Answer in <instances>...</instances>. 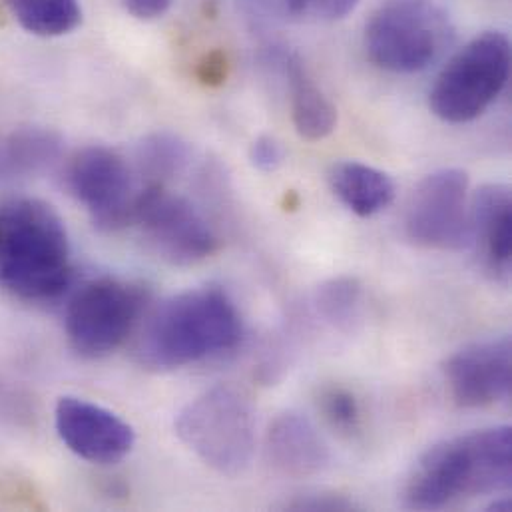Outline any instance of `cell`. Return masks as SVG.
<instances>
[{"label":"cell","instance_id":"cell-5","mask_svg":"<svg viewBox=\"0 0 512 512\" xmlns=\"http://www.w3.org/2000/svg\"><path fill=\"white\" fill-rule=\"evenodd\" d=\"M453 38V20L439 0H385L365 26L369 60L397 74L425 70Z\"/></svg>","mask_w":512,"mask_h":512},{"label":"cell","instance_id":"cell-24","mask_svg":"<svg viewBox=\"0 0 512 512\" xmlns=\"http://www.w3.org/2000/svg\"><path fill=\"white\" fill-rule=\"evenodd\" d=\"M228 56L222 50H212L208 52L202 62L198 64V78L206 86H220L228 78Z\"/></svg>","mask_w":512,"mask_h":512},{"label":"cell","instance_id":"cell-17","mask_svg":"<svg viewBox=\"0 0 512 512\" xmlns=\"http://www.w3.org/2000/svg\"><path fill=\"white\" fill-rule=\"evenodd\" d=\"M16 22L30 34L54 38L76 30L82 22L80 0H4Z\"/></svg>","mask_w":512,"mask_h":512},{"label":"cell","instance_id":"cell-29","mask_svg":"<svg viewBox=\"0 0 512 512\" xmlns=\"http://www.w3.org/2000/svg\"><path fill=\"white\" fill-rule=\"evenodd\" d=\"M511 507V499L505 497L503 501H495L489 509H491V511H511Z\"/></svg>","mask_w":512,"mask_h":512},{"label":"cell","instance_id":"cell-7","mask_svg":"<svg viewBox=\"0 0 512 512\" xmlns=\"http://www.w3.org/2000/svg\"><path fill=\"white\" fill-rule=\"evenodd\" d=\"M144 293L138 285L116 277L86 283L66 309L70 347L86 359L114 353L140 319Z\"/></svg>","mask_w":512,"mask_h":512},{"label":"cell","instance_id":"cell-27","mask_svg":"<svg viewBox=\"0 0 512 512\" xmlns=\"http://www.w3.org/2000/svg\"><path fill=\"white\" fill-rule=\"evenodd\" d=\"M18 180L12 150H10V138L8 134H0V186Z\"/></svg>","mask_w":512,"mask_h":512},{"label":"cell","instance_id":"cell-19","mask_svg":"<svg viewBox=\"0 0 512 512\" xmlns=\"http://www.w3.org/2000/svg\"><path fill=\"white\" fill-rule=\"evenodd\" d=\"M190 162V146L176 134L156 132L142 140L138 146V168L146 186H166Z\"/></svg>","mask_w":512,"mask_h":512},{"label":"cell","instance_id":"cell-25","mask_svg":"<svg viewBox=\"0 0 512 512\" xmlns=\"http://www.w3.org/2000/svg\"><path fill=\"white\" fill-rule=\"evenodd\" d=\"M359 0H309L303 14L321 20H339L355 10Z\"/></svg>","mask_w":512,"mask_h":512},{"label":"cell","instance_id":"cell-22","mask_svg":"<svg viewBox=\"0 0 512 512\" xmlns=\"http://www.w3.org/2000/svg\"><path fill=\"white\" fill-rule=\"evenodd\" d=\"M285 152L273 136H259L250 146V160L259 172H275L283 164Z\"/></svg>","mask_w":512,"mask_h":512},{"label":"cell","instance_id":"cell-28","mask_svg":"<svg viewBox=\"0 0 512 512\" xmlns=\"http://www.w3.org/2000/svg\"><path fill=\"white\" fill-rule=\"evenodd\" d=\"M307 2H309V0H285L287 8H289L293 14H303Z\"/></svg>","mask_w":512,"mask_h":512},{"label":"cell","instance_id":"cell-26","mask_svg":"<svg viewBox=\"0 0 512 512\" xmlns=\"http://www.w3.org/2000/svg\"><path fill=\"white\" fill-rule=\"evenodd\" d=\"M122 2H124V8L134 18H140V20H154L162 16L172 4V0H122Z\"/></svg>","mask_w":512,"mask_h":512},{"label":"cell","instance_id":"cell-21","mask_svg":"<svg viewBox=\"0 0 512 512\" xmlns=\"http://www.w3.org/2000/svg\"><path fill=\"white\" fill-rule=\"evenodd\" d=\"M319 409L325 421L341 435H355L361 427V407L355 395L345 387H327L319 395Z\"/></svg>","mask_w":512,"mask_h":512},{"label":"cell","instance_id":"cell-18","mask_svg":"<svg viewBox=\"0 0 512 512\" xmlns=\"http://www.w3.org/2000/svg\"><path fill=\"white\" fill-rule=\"evenodd\" d=\"M18 178L48 172L62 156V138L52 128L20 126L8 134Z\"/></svg>","mask_w":512,"mask_h":512},{"label":"cell","instance_id":"cell-3","mask_svg":"<svg viewBox=\"0 0 512 512\" xmlns=\"http://www.w3.org/2000/svg\"><path fill=\"white\" fill-rule=\"evenodd\" d=\"M72 281L70 244L62 218L36 198L0 206V289L22 301H48Z\"/></svg>","mask_w":512,"mask_h":512},{"label":"cell","instance_id":"cell-8","mask_svg":"<svg viewBox=\"0 0 512 512\" xmlns=\"http://www.w3.org/2000/svg\"><path fill=\"white\" fill-rule=\"evenodd\" d=\"M134 224L150 248L174 265H194L218 252L220 240L204 214L166 186L150 184L138 192Z\"/></svg>","mask_w":512,"mask_h":512},{"label":"cell","instance_id":"cell-2","mask_svg":"<svg viewBox=\"0 0 512 512\" xmlns=\"http://www.w3.org/2000/svg\"><path fill=\"white\" fill-rule=\"evenodd\" d=\"M242 339V319L230 295L216 287H196L166 299L144 323L136 359L156 371L180 369L234 349Z\"/></svg>","mask_w":512,"mask_h":512},{"label":"cell","instance_id":"cell-15","mask_svg":"<svg viewBox=\"0 0 512 512\" xmlns=\"http://www.w3.org/2000/svg\"><path fill=\"white\" fill-rule=\"evenodd\" d=\"M329 186L339 202L359 218H371L395 200L393 180L363 162H337L329 168Z\"/></svg>","mask_w":512,"mask_h":512},{"label":"cell","instance_id":"cell-10","mask_svg":"<svg viewBox=\"0 0 512 512\" xmlns=\"http://www.w3.org/2000/svg\"><path fill=\"white\" fill-rule=\"evenodd\" d=\"M66 186L100 232H120L134 222L138 192L130 164L106 146L76 152L66 168Z\"/></svg>","mask_w":512,"mask_h":512},{"label":"cell","instance_id":"cell-14","mask_svg":"<svg viewBox=\"0 0 512 512\" xmlns=\"http://www.w3.org/2000/svg\"><path fill=\"white\" fill-rule=\"evenodd\" d=\"M267 453L273 467L291 479L321 475L329 465V449L313 421L297 411L277 415L267 431Z\"/></svg>","mask_w":512,"mask_h":512},{"label":"cell","instance_id":"cell-23","mask_svg":"<svg viewBox=\"0 0 512 512\" xmlns=\"http://www.w3.org/2000/svg\"><path fill=\"white\" fill-rule=\"evenodd\" d=\"M289 511H349L355 505L339 495H305L287 503Z\"/></svg>","mask_w":512,"mask_h":512},{"label":"cell","instance_id":"cell-9","mask_svg":"<svg viewBox=\"0 0 512 512\" xmlns=\"http://www.w3.org/2000/svg\"><path fill=\"white\" fill-rule=\"evenodd\" d=\"M469 174L445 168L425 176L405 210L407 238L427 250L459 252L471 246Z\"/></svg>","mask_w":512,"mask_h":512},{"label":"cell","instance_id":"cell-12","mask_svg":"<svg viewBox=\"0 0 512 512\" xmlns=\"http://www.w3.org/2000/svg\"><path fill=\"white\" fill-rule=\"evenodd\" d=\"M451 397L459 407L483 409L509 399L512 387L511 337L465 345L445 363Z\"/></svg>","mask_w":512,"mask_h":512},{"label":"cell","instance_id":"cell-20","mask_svg":"<svg viewBox=\"0 0 512 512\" xmlns=\"http://www.w3.org/2000/svg\"><path fill=\"white\" fill-rule=\"evenodd\" d=\"M361 293V283L355 277H333L319 287L317 309L331 325L349 329L359 315Z\"/></svg>","mask_w":512,"mask_h":512},{"label":"cell","instance_id":"cell-13","mask_svg":"<svg viewBox=\"0 0 512 512\" xmlns=\"http://www.w3.org/2000/svg\"><path fill=\"white\" fill-rule=\"evenodd\" d=\"M471 246L499 277H509L512 261V194L505 184H485L469 204Z\"/></svg>","mask_w":512,"mask_h":512},{"label":"cell","instance_id":"cell-1","mask_svg":"<svg viewBox=\"0 0 512 512\" xmlns=\"http://www.w3.org/2000/svg\"><path fill=\"white\" fill-rule=\"evenodd\" d=\"M512 429L471 431L433 445L415 463L405 483V505L439 511L469 497L511 489Z\"/></svg>","mask_w":512,"mask_h":512},{"label":"cell","instance_id":"cell-4","mask_svg":"<svg viewBox=\"0 0 512 512\" xmlns=\"http://www.w3.org/2000/svg\"><path fill=\"white\" fill-rule=\"evenodd\" d=\"M176 433L210 469L224 477H240L256 453V411L240 387L222 383L180 411Z\"/></svg>","mask_w":512,"mask_h":512},{"label":"cell","instance_id":"cell-16","mask_svg":"<svg viewBox=\"0 0 512 512\" xmlns=\"http://www.w3.org/2000/svg\"><path fill=\"white\" fill-rule=\"evenodd\" d=\"M285 72L291 86V120L295 132L309 142L327 138L337 124V110L327 96L311 82L297 56L285 58Z\"/></svg>","mask_w":512,"mask_h":512},{"label":"cell","instance_id":"cell-6","mask_svg":"<svg viewBox=\"0 0 512 512\" xmlns=\"http://www.w3.org/2000/svg\"><path fill=\"white\" fill-rule=\"evenodd\" d=\"M511 76V40L487 30L467 42L441 70L431 94V112L447 124H469L501 96Z\"/></svg>","mask_w":512,"mask_h":512},{"label":"cell","instance_id":"cell-11","mask_svg":"<svg viewBox=\"0 0 512 512\" xmlns=\"http://www.w3.org/2000/svg\"><path fill=\"white\" fill-rule=\"evenodd\" d=\"M54 423L62 443L92 465H116L136 443L134 429L110 409L80 397H60Z\"/></svg>","mask_w":512,"mask_h":512}]
</instances>
